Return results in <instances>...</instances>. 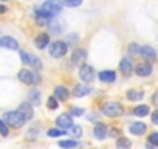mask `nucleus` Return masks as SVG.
<instances>
[{"label":"nucleus","mask_w":158,"mask_h":149,"mask_svg":"<svg viewBox=\"0 0 158 149\" xmlns=\"http://www.w3.org/2000/svg\"><path fill=\"white\" fill-rule=\"evenodd\" d=\"M135 71L138 76H149L152 73V65H150V62H141L135 67Z\"/></svg>","instance_id":"nucleus-13"},{"label":"nucleus","mask_w":158,"mask_h":149,"mask_svg":"<svg viewBox=\"0 0 158 149\" xmlns=\"http://www.w3.org/2000/svg\"><path fill=\"white\" fill-rule=\"evenodd\" d=\"M87 59V51L84 48H76L71 54V62L76 65H82V62H85Z\"/></svg>","instance_id":"nucleus-8"},{"label":"nucleus","mask_w":158,"mask_h":149,"mask_svg":"<svg viewBox=\"0 0 158 149\" xmlns=\"http://www.w3.org/2000/svg\"><path fill=\"white\" fill-rule=\"evenodd\" d=\"M93 134H95V137H96L98 140H104V138L107 137V134H109V129H107L106 124L98 123V124H95V127H93Z\"/></svg>","instance_id":"nucleus-15"},{"label":"nucleus","mask_w":158,"mask_h":149,"mask_svg":"<svg viewBox=\"0 0 158 149\" xmlns=\"http://www.w3.org/2000/svg\"><path fill=\"white\" fill-rule=\"evenodd\" d=\"M119 70H121V73L124 74V76H130L135 68H133L132 61L127 59V57H124V59H121V62H119Z\"/></svg>","instance_id":"nucleus-12"},{"label":"nucleus","mask_w":158,"mask_h":149,"mask_svg":"<svg viewBox=\"0 0 158 149\" xmlns=\"http://www.w3.org/2000/svg\"><path fill=\"white\" fill-rule=\"evenodd\" d=\"M17 110L22 113V117L25 118V121L31 120V118H33V115H34V112H33V104H31L30 101L22 103V104L19 106V109H17Z\"/></svg>","instance_id":"nucleus-10"},{"label":"nucleus","mask_w":158,"mask_h":149,"mask_svg":"<svg viewBox=\"0 0 158 149\" xmlns=\"http://www.w3.org/2000/svg\"><path fill=\"white\" fill-rule=\"evenodd\" d=\"M95 68L89 64H82L81 68H79V78H81L84 83H92L95 79Z\"/></svg>","instance_id":"nucleus-6"},{"label":"nucleus","mask_w":158,"mask_h":149,"mask_svg":"<svg viewBox=\"0 0 158 149\" xmlns=\"http://www.w3.org/2000/svg\"><path fill=\"white\" fill-rule=\"evenodd\" d=\"M42 10L47 11L48 14H51L53 17L62 13V3L57 2V0H47V2L42 5Z\"/></svg>","instance_id":"nucleus-5"},{"label":"nucleus","mask_w":158,"mask_h":149,"mask_svg":"<svg viewBox=\"0 0 158 149\" xmlns=\"http://www.w3.org/2000/svg\"><path fill=\"white\" fill-rule=\"evenodd\" d=\"M98 76H99V81H102V83H113L116 79V74L113 70H102V71H99Z\"/></svg>","instance_id":"nucleus-18"},{"label":"nucleus","mask_w":158,"mask_h":149,"mask_svg":"<svg viewBox=\"0 0 158 149\" xmlns=\"http://www.w3.org/2000/svg\"><path fill=\"white\" fill-rule=\"evenodd\" d=\"M60 3L64 6H68V8H76L82 3V0H60Z\"/></svg>","instance_id":"nucleus-26"},{"label":"nucleus","mask_w":158,"mask_h":149,"mask_svg":"<svg viewBox=\"0 0 158 149\" xmlns=\"http://www.w3.org/2000/svg\"><path fill=\"white\" fill-rule=\"evenodd\" d=\"M20 59H22V62H23V64H28V65H30V54H28V53L20 51Z\"/></svg>","instance_id":"nucleus-37"},{"label":"nucleus","mask_w":158,"mask_h":149,"mask_svg":"<svg viewBox=\"0 0 158 149\" xmlns=\"http://www.w3.org/2000/svg\"><path fill=\"white\" fill-rule=\"evenodd\" d=\"M30 65L34 67L36 70H40L42 68V61L39 57H36V56H30Z\"/></svg>","instance_id":"nucleus-27"},{"label":"nucleus","mask_w":158,"mask_h":149,"mask_svg":"<svg viewBox=\"0 0 158 149\" xmlns=\"http://www.w3.org/2000/svg\"><path fill=\"white\" fill-rule=\"evenodd\" d=\"M149 143L152 146H158V132H153L149 135Z\"/></svg>","instance_id":"nucleus-35"},{"label":"nucleus","mask_w":158,"mask_h":149,"mask_svg":"<svg viewBox=\"0 0 158 149\" xmlns=\"http://www.w3.org/2000/svg\"><path fill=\"white\" fill-rule=\"evenodd\" d=\"M47 134H48V137H62V135H65V130L64 129H50Z\"/></svg>","instance_id":"nucleus-29"},{"label":"nucleus","mask_w":158,"mask_h":149,"mask_svg":"<svg viewBox=\"0 0 158 149\" xmlns=\"http://www.w3.org/2000/svg\"><path fill=\"white\" fill-rule=\"evenodd\" d=\"M71 135H73L74 138H79V137L82 135V129L79 127V126H73V127H71Z\"/></svg>","instance_id":"nucleus-34"},{"label":"nucleus","mask_w":158,"mask_h":149,"mask_svg":"<svg viewBox=\"0 0 158 149\" xmlns=\"http://www.w3.org/2000/svg\"><path fill=\"white\" fill-rule=\"evenodd\" d=\"M56 126H57L59 129H64V130L71 129V127H73V120H71V117L67 115V113L59 115V117L56 118Z\"/></svg>","instance_id":"nucleus-7"},{"label":"nucleus","mask_w":158,"mask_h":149,"mask_svg":"<svg viewBox=\"0 0 158 149\" xmlns=\"http://www.w3.org/2000/svg\"><path fill=\"white\" fill-rule=\"evenodd\" d=\"M139 56H143V59L147 61V62H155V61H156V53H155V50H153L152 47H149V45L141 47Z\"/></svg>","instance_id":"nucleus-9"},{"label":"nucleus","mask_w":158,"mask_h":149,"mask_svg":"<svg viewBox=\"0 0 158 149\" xmlns=\"http://www.w3.org/2000/svg\"><path fill=\"white\" fill-rule=\"evenodd\" d=\"M149 149H150V147H149Z\"/></svg>","instance_id":"nucleus-41"},{"label":"nucleus","mask_w":158,"mask_h":149,"mask_svg":"<svg viewBox=\"0 0 158 149\" xmlns=\"http://www.w3.org/2000/svg\"><path fill=\"white\" fill-rule=\"evenodd\" d=\"M3 13H6V6L0 5V14H3Z\"/></svg>","instance_id":"nucleus-40"},{"label":"nucleus","mask_w":158,"mask_h":149,"mask_svg":"<svg viewBox=\"0 0 158 149\" xmlns=\"http://www.w3.org/2000/svg\"><path fill=\"white\" fill-rule=\"evenodd\" d=\"M133 113L136 117H146V115H149V106H138L133 109Z\"/></svg>","instance_id":"nucleus-24"},{"label":"nucleus","mask_w":158,"mask_h":149,"mask_svg":"<svg viewBox=\"0 0 158 149\" xmlns=\"http://www.w3.org/2000/svg\"><path fill=\"white\" fill-rule=\"evenodd\" d=\"M130 146H132V143H130V140H127V138H119V140L116 141V147H118V149H130Z\"/></svg>","instance_id":"nucleus-25"},{"label":"nucleus","mask_w":158,"mask_h":149,"mask_svg":"<svg viewBox=\"0 0 158 149\" xmlns=\"http://www.w3.org/2000/svg\"><path fill=\"white\" fill-rule=\"evenodd\" d=\"M0 47H3L6 50H19V44L14 37L5 36V37H0Z\"/></svg>","instance_id":"nucleus-11"},{"label":"nucleus","mask_w":158,"mask_h":149,"mask_svg":"<svg viewBox=\"0 0 158 149\" xmlns=\"http://www.w3.org/2000/svg\"><path fill=\"white\" fill-rule=\"evenodd\" d=\"M47 107L48 109H51V110H56L57 109V100L53 96V98H50L48 101H47Z\"/></svg>","instance_id":"nucleus-32"},{"label":"nucleus","mask_w":158,"mask_h":149,"mask_svg":"<svg viewBox=\"0 0 158 149\" xmlns=\"http://www.w3.org/2000/svg\"><path fill=\"white\" fill-rule=\"evenodd\" d=\"M77 42H79L77 34H68L67 36V45H76Z\"/></svg>","instance_id":"nucleus-31"},{"label":"nucleus","mask_w":158,"mask_h":149,"mask_svg":"<svg viewBox=\"0 0 158 149\" xmlns=\"http://www.w3.org/2000/svg\"><path fill=\"white\" fill-rule=\"evenodd\" d=\"M47 27L50 28V33H54V34H59L62 31V23L60 22H50Z\"/></svg>","instance_id":"nucleus-23"},{"label":"nucleus","mask_w":158,"mask_h":149,"mask_svg":"<svg viewBox=\"0 0 158 149\" xmlns=\"http://www.w3.org/2000/svg\"><path fill=\"white\" fill-rule=\"evenodd\" d=\"M48 44H50V36H48V34H45V33L37 34V36H36V39H34V45H36L37 48H40V50L47 48V47H48Z\"/></svg>","instance_id":"nucleus-14"},{"label":"nucleus","mask_w":158,"mask_h":149,"mask_svg":"<svg viewBox=\"0 0 158 149\" xmlns=\"http://www.w3.org/2000/svg\"><path fill=\"white\" fill-rule=\"evenodd\" d=\"M37 137H39V130H37V129H31V130H28V134H27V138H28L30 141L36 140Z\"/></svg>","instance_id":"nucleus-33"},{"label":"nucleus","mask_w":158,"mask_h":149,"mask_svg":"<svg viewBox=\"0 0 158 149\" xmlns=\"http://www.w3.org/2000/svg\"><path fill=\"white\" fill-rule=\"evenodd\" d=\"M10 130H8V126L5 123V120H0V135H3V137H8Z\"/></svg>","instance_id":"nucleus-30"},{"label":"nucleus","mask_w":158,"mask_h":149,"mask_svg":"<svg viewBox=\"0 0 158 149\" xmlns=\"http://www.w3.org/2000/svg\"><path fill=\"white\" fill-rule=\"evenodd\" d=\"M143 96H144V92L136 90V89H132V90L127 92V100L129 101H139V100H143Z\"/></svg>","instance_id":"nucleus-20"},{"label":"nucleus","mask_w":158,"mask_h":149,"mask_svg":"<svg viewBox=\"0 0 158 149\" xmlns=\"http://www.w3.org/2000/svg\"><path fill=\"white\" fill-rule=\"evenodd\" d=\"M71 115L81 117V115H84V109H81V107H73V109H71Z\"/></svg>","instance_id":"nucleus-36"},{"label":"nucleus","mask_w":158,"mask_h":149,"mask_svg":"<svg viewBox=\"0 0 158 149\" xmlns=\"http://www.w3.org/2000/svg\"><path fill=\"white\" fill-rule=\"evenodd\" d=\"M68 96H70V93H68L67 87H64V86H57V87L54 89V98H56L57 101H67Z\"/></svg>","instance_id":"nucleus-19"},{"label":"nucleus","mask_w":158,"mask_h":149,"mask_svg":"<svg viewBox=\"0 0 158 149\" xmlns=\"http://www.w3.org/2000/svg\"><path fill=\"white\" fill-rule=\"evenodd\" d=\"M90 92H92L90 87H87V86H84V84H77V86H74V89H73V96H74V98H82V96H87Z\"/></svg>","instance_id":"nucleus-16"},{"label":"nucleus","mask_w":158,"mask_h":149,"mask_svg":"<svg viewBox=\"0 0 158 149\" xmlns=\"http://www.w3.org/2000/svg\"><path fill=\"white\" fill-rule=\"evenodd\" d=\"M102 113L109 118H118L124 113V107H123V104H119L116 101H109V103L104 104Z\"/></svg>","instance_id":"nucleus-1"},{"label":"nucleus","mask_w":158,"mask_h":149,"mask_svg":"<svg viewBox=\"0 0 158 149\" xmlns=\"http://www.w3.org/2000/svg\"><path fill=\"white\" fill-rule=\"evenodd\" d=\"M139 51H141V47L138 44H130L129 45V53L132 56H139Z\"/></svg>","instance_id":"nucleus-28"},{"label":"nucleus","mask_w":158,"mask_h":149,"mask_svg":"<svg viewBox=\"0 0 158 149\" xmlns=\"http://www.w3.org/2000/svg\"><path fill=\"white\" fill-rule=\"evenodd\" d=\"M67 51H68V45H67V42L56 40V42L50 44V50H48V53H50L51 57H56V59H57V57H62V56L67 54Z\"/></svg>","instance_id":"nucleus-4"},{"label":"nucleus","mask_w":158,"mask_h":149,"mask_svg":"<svg viewBox=\"0 0 158 149\" xmlns=\"http://www.w3.org/2000/svg\"><path fill=\"white\" fill-rule=\"evenodd\" d=\"M129 130H130V134H133V135H143V134H146L147 127H146L144 123L136 121V123H132V124H130Z\"/></svg>","instance_id":"nucleus-17"},{"label":"nucleus","mask_w":158,"mask_h":149,"mask_svg":"<svg viewBox=\"0 0 158 149\" xmlns=\"http://www.w3.org/2000/svg\"><path fill=\"white\" fill-rule=\"evenodd\" d=\"M59 146L62 149H73V147L79 146V143L76 140H62V141H59Z\"/></svg>","instance_id":"nucleus-22"},{"label":"nucleus","mask_w":158,"mask_h":149,"mask_svg":"<svg viewBox=\"0 0 158 149\" xmlns=\"http://www.w3.org/2000/svg\"><path fill=\"white\" fill-rule=\"evenodd\" d=\"M152 103H153L155 106H158V90L153 93V96H152Z\"/></svg>","instance_id":"nucleus-39"},{"label":"nucleus","mask_w":158,"mask_h":149,"mask_svg":"<svg viewBox=\"0 0 158 149\" xmlns=\"http://www.w3.org/2000/svg\"><path fill=\"white\" fill-rule=\"evenodd\" d=\"M152 123L158 126V109L155 112H152Z\"/></svg>","instance_id":"nucleus-38"},{"label":"nucleus","mask_w":158,"mask_h":149,"mask_svg":"<svg viewBox=\"0 0 158 149\" xmlns=\"http://www.w3.org/2000/svg\"><path fill=\"white\" fill-rule=\"evenodd\" d=\"M19 79L23 83V84H28V86H37L40 83V74L37 71H31V70H20L19 71Z\"/></svg>","instance_id":"nucleus-2"},{"label":"nucleus","mask_w":158,"mask_h":149,"mask_svg":"<svg viewBox=\"0 0 158 149\" xmlns=\"http://www.w3.org/2000/svg\"><path fill=\"white\" fill-rule=\"evenodd\" d=\"M3 120H5V123H6L8 126L16 127V129H19V127H22V126L25 124V118L22 117V113H20L19 110L6 112L5 117H3Z\"/></svg>","instance_id":"nucleus-3"},{"label":"nucleus","mask_w":158,"mask_h":149,"mask_svg":"<svg viewBox=\"0 0 158 149\" xmlns=\"http://www.w3.org/2000/svg\"><path fill=\"white\" fill-rule=\"evenodd\" d=\"M28 100L33 106H39L40 104V92L37 89H33L30 93H28Z\"/></svg>","instance_id":"nucleus-21"}]
</instances>
